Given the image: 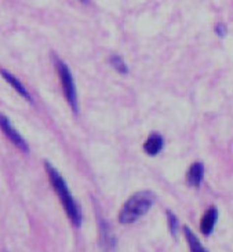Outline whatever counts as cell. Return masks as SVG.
Here are the masks:
<instances>
[{"label": "cell", "mask_w": 233, "mask_h": 252, "mask_svg": "<svg viewBox=\"0 0 233 252\" xmlns=\"http://www.w3.org/2000/svg\"><path fill=\"white\" fill-rule=\"evenodd\" d=\"M203 178H204V165H203V163H200V161L193 163L192 165L189 167L188 174H186V181H188V184L191 185V186H193V188H199L200 185H201Z\"/></svg>", "instance_id": "52a82bcc"}, {"label": "cell", "mask_w": 233, "mask_h": 252, "mask_svg": "<svg viewBox=\"0 0 233 252\" xmlns=\"http://www.w3.org/2000/svg\"><path fill=\"white\" fill-rule=\"evenodd\" d=\"M227 32L228 29L224 24H217V25H215V33L218 34L220 37H225V36H227Z\"/></svg>", "instance_id": "4fadbf2b"}, {"label": "cell", "mask_w": 233, "mask_h": 252, "mask_svg": "<svg viewBox=\"0 0 233 252\" xmlns=\"http://www.w3.org/2000/svg\"><path fill=\"white\" fill-rule=\"evenodd\" d=\"M167 219H168V227H170L172 237H177V234H178V219L170 211H167Z\"/></svg>", "instance_id": "7c38bea8"}, {"label": "cell", "mask_w": 233, "mask_h": 252, "mask_svg": "<svg viewBox=\"0 0 233 252\" xmlns=\"http://www.w3.org/2000/svg\"><path fill=\"white\" fill-rule=\"evenodd\" d=\"M165 146V139L163 135H160L158 132H153L148 136V139L144 143V150L146 155L149 156H158L159 153L163 150Z\"/></svg>", "instance_id": "5b68a950"}, {"label": "cell", "mask_w": 233, "mask_h": 252, "mask_svg": "<svg viewBox=\"0 0 233 252\" xmlns=\"http://www.w3.org/2000/svg\"><path fill=\"white\" fill-rule=\"evenodd\" d=\"M155 201V196L149 190L138 191L133 194L119 212V222L122 225H131L144 217Z\"/></svg>", "instance_id": "7a4b0ae2"}, {"label": "cell", "mask_w": 233, "mask_h": 252, "mask_svg": "<svg viewBox=\"0 0 233 252\" xmlns=\"http://www.w3.org/2000/svg\"><path fill=\"white\" fill-rule=\"evenodd\" d=\"M184 233H185V239L186 241H188V246H189L191 252H208L206 248L203 247V244L200 243V240L196 237V234H195L188 226L184 227Z\"/></svg>", "instance_id": "30bf717a"}, {"label": "cell", "mask_w": 233, "mask_h": 252, "mask_svg": "<svg viewBox=\"0 0 233 252\" xmlns=\"http://www.w3.org/2000/svg\"><path fill=\"white\" fill-rule=\"evenodd\" d=\"M44 167H46L47 175L50 178V182L53 185L57 196L60 197V201H61L62 207H64V210L67 212L68 218L70 219V222L76 227H79V226L82 225V211H80L79 204L75 201V198L72 197V193L69 190L67 181L64 179L61 174L55 170L54 167L48 163V161L44 163Z\"/></svg>", "instance_id": "6da1fadb"}, {"label": "cell", "mask_w": 233, "mask_h": 252, "mask_svg": "<svg viewBox=\"0 0 233 252\" xmlns=\"http://www.w3.org/2000/svg\"><path fill=\"white\" fill-rule=\"evenodd\" d=\"M218 219V210L215 207H210L203 218H201V222H200V230L204 236H210L214 230V226H215V222Z\"/></svg>", "instance_id": "8992f818"}, {"label": "cell", "mask_w": 233, "mask_h": 252, "mask_svg": "<svg viewBox=\"0 0 233 252\" xmlns=\"http://www.w3.org/2000/svg\"><path fill=\"white\" fill-rule=\"evenodd\" d=\"M101 244L103 250H106L108 252L115 248V236L109 226L103 222H101Z\"/></svg>", "instance_id": "9c48e42d"}, {"label": "cell", "mask_w": 233, "mask_h": 252, "mask_svg": "<svg viewBox=\"0 0 233 252\" xmlns=\"http://www.w3.org/2000/svg\"><path fill=\"white\" fill-rule=\"evenodd\" d=\"M109 62L110 65L115 68V70H117L119 73L126 75V73L129 72V66H127V63L124 62V60L122 57H119V55H110Z\"/></svg>", "instance_id": "8fae6325"}, {"label": "cell", "mask_w": 233, "mask_h": 252, "mask_svg": "<svg viewBox=\"0 0 233 252\" xmlns=\"http://www.w3.org/2000/svg\"><path fill=\"white\" fill-rule=\"evenodd\" d=\"M0 129L4 132V135H6L18 149H21L22 152H25V153L29 152V146H28L27 141L22 138V135H21L17 129L14 128L13 124L10 122V119H8L6 115H3V113H0Z\"/></svg>", "instance_id": "277c9868"}, {"label": "cell", "mask_w": 233, "mask_h": 252, "mask_svg": "<svg viewBox=\"0 0 233 252\" xmlns=\"http://www.w3.org/2000/svg\"><path fill=\"white\" fill-rule=\"evenodd\" d=\"M0 75L4 77V80H6L8 84H11V86H13L14 90H15L20 95L24 96V98H25L27 101H29V102H32V96H31V94L28 93V90L24 87V84H22V83H21L15 76L11 75L10 72H7V70H4V69H1V70H0Z\"/></svg>", "instance_id": "ba28073f"}, {"label": "cell", "mask_w": 233, "mask_h": 252, "mask_svg": "<svg viewBox=\"0 0 233 252\" xmlns=\"http://www.w3.org/2000/svg\"><path fill=\"white\" fill-rule=\"evenodd\" d=\"M55 68H57V73L60 76L64 95L67 98V101H68L69 106L72 108V110L75 113H77V93H76L75 80H73V76L70 73V69L60 58H55Z\"/></svg>", "instance_id": "3957f363"}]
</instances>
